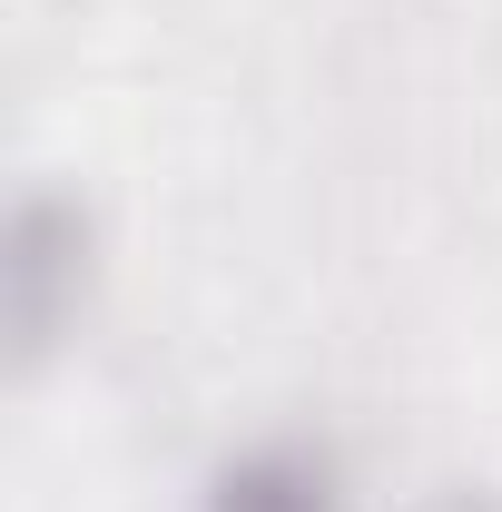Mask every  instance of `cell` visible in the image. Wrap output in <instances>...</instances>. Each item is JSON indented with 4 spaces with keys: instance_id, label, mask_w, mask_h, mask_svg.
<instances>
[{
    "instance_id": "obj_1",
    "label": "cell",
    "mask_w": 502,
    "mask_h": 512,
    "mask_svg": "<svg viewBox=\"0 0 502 512\" xmlns=\"http://www.w3.org/2000/svg\"><path fill=\"white\" fill-rule=\"evenodd\" d=\"M89 296H99V207L60 178H30L0 217V345L20 384L79 335Z\"/></svg>"
},
{
    "instance_id": "obj_2",
    "label": "cell",
    "mask_w": 502,
    "mask_h": 512,
    "mask_svg": "<svg viewBox=\"0 0 502 512\" xmlns=\"http://www.w3.org/2000/svg\"><path fill=\"white\" fill-rule=\"evenodd\" d=\"M197 512H355V483L325 434H247L207 463Z\"/></svg>"
},
{
    "instance_id": "obj_3",
    "label": "cell",
    "mask_w": 502,
    "mask_h": 512,
    "mask_svg": "<svg viewBox=\"0 0 502 512\" xmlns=\"http://www.w3.org/2000/svg\"><path fill=\"white\" fill-rule=\"evenodd\" d=\"M434 512H502V493H453V503H434Z\"/></svg>"
}]
</instances>
